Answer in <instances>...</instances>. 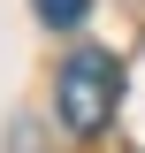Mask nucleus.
<instances>
[{
	"label": "nucleus",
	"instance_id": "2",
	"mask_svg": "<svg viewBox=\"0 0 145 153\" xmlns=\"http://www.w3.org/2000/svg\"><path fill=\"white\" fill-rule=\"evenodd\" d=\"M84 8H92V0H31V16L54 23V31H76V23H84Z\"/></svg>",
	"mask_w": 145,
	"mask_h": 153
},
{
	"label": "nucleus",
	"instance_id": "1",
	"mask_svg": "<svg viewBox=\"0 0 145 153\" xmlns=\"http://www.w3.org/2000/svg\"><path fill=\"white\" fill-rule=\"evenodd\" d=\"M61 130H76V138H92V130H107V115H115V100H122V61L115 54H69V69H61Z\"/></svg>",
	"mask_w": 145,
	"mask_h": 153
}]
</instances>
